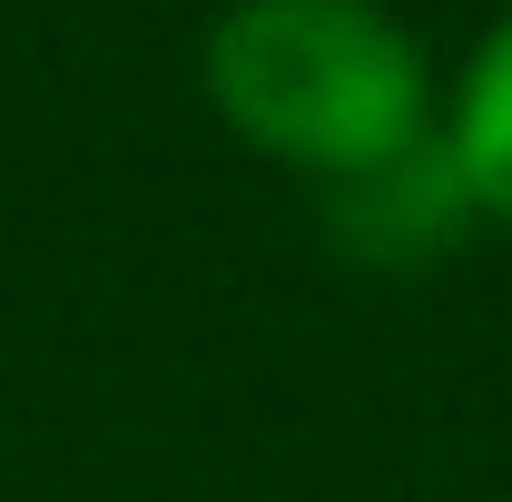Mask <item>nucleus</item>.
Returning <instances> with one entry per match:
<instances>
[{
  "label": "nucleus",
  "instance_id": "obj_1",
  "mask_svg": "<svg viewBox=\"0 0 512 502\" xmlns=\"http://www.w3.org/2000/svg\"><path fill=\"white\" fill-rule=\"evenodd\" d=\"M197 89L247 158L306 188L375 178L444 128V69L384 0H227L197 40Z\"/></svg>",
  "mask_w": 512,
  "mask_h": 502
},
{
  "label": "nucleus",
  "instance_id": "obj_2",
  "mask_svg": "<svg viewBox=\"0 0 512 502\" xmlns=\"http://www.w3.org/2000/svg\"><path fill=\"white\" fill-rule=\"evenodd\" d=\"M325 217H335L345 247L375 256V266H424V256L453 247V227H473V207H463V188L444 168V138L414 148V158H394V168H375V178L325 188Z\"/></svg>",
  "mask_w": 512,
  "mask_h": 502
},
{
  "label": "nucleus",
  "instance_id": "obj_3",
  "mask_svg": "<svg viewBox=\"0 0 512 502\" xmlns=\"http://www.w3.org/2000/svg\"><path fill=\"white\" fill-rule=\"evenodd\" d=\"M434 138H444V168L473 207V227L512 237V10H493V30L463 50Z\"/></svg>",
  "mask_w": 512,
  "mask_h": 502
},
{
  "label": "nucleus",
  "instance_id": "obj_4",
  "mask_svg": "<svg viewBox=\"0 0 512 502\" xmlns=\"http://www.w3.org/2000/svg\"><path fill=\"white\" fill-rule=\"evenodd\" d=\"M503 10H512V0H503Z\"/></svg>",
  "mask_w": 512,
  "mask_h": 502
}]
</instances>
